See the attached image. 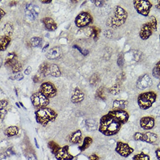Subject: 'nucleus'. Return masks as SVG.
I'll use <instances>...</instances> for the list:
<instances>
[{
  "label": "nucleus",
  "mask_w": 160,
  "mask_h": 160,
  "mask_svg": "<svg viewBox=\"0 0 160 160\" xmlns=\"http://www.w3.org/2000/svg\"><path fill=\"white\" fill-rule=\"evenodd\" d=\"M128 17V12L124 8L120 6H116L113 16L107 19L106 25L113 29H117L125 24Z\"/></svg>",
  "instance_id": "obj_2"
},
{
  "label": "nucleus",
  "mask_w": 160,
  "mask_h": 160,
  "mask_svg": "<svg viewBox=\"0 0 160 160\" xmlns=\"http://www.w3.org/2000/svg\"><path fill=\"white\" fill-rule=\"evenodd\" d=\"M73 48H74L77 49V50H78V51L81 53L83 54V55H84V56L87 55L88 54V53H89V52H88V50H83V49L79 47L78 46V45H74Z\"/></svg>",
  "instance_id": "obj_38"
},
{
  "label": "nucleus",
  "mask_w": 160,
  "mask_h": 160,
  "mask_svg": "<svg viewBox=\"0 0 160 160\" xmlns=\"http://www.w3.org/2000/svg\"><path fill=\"white\" fill-rule=\"evenodd\" d=\"M62 55V51L61 47L55 46L52 48L46 53V57L49 60H57L60 58Z\"/></svg>",
  "instance_id": "obj_16"
},
{
  "label": "nucleus",
  "mask_w": 160,
  "mask_h": 160,
  "mask_svg": "<svg viewBox=\"0 0 160 160\" xmlns=\"http://www.w3.org/2000/svg\"><path fill=\"white\" fill-rule=\"evenodd\" d=\"M19 104H20L21 106L22 107V108H24V109H26V108H25V107H24V105H23V104H22V102H19Z\"/></svg>",
  "instance_id": "obj_51"
},
{
  "label": "nucleus",
  "mask_w": 160,
  "mask_h": 160,
  "mask_svg": "<svg viewBox=\"0 0 160 160\" xmlns=\"http://www.w3.org/2000/svg\"><path fill=\"white\" fill-rule=\"evenodd\" d=\"M83 140L82 133L81 130H78L71 134L70 137V142L72 144H77L81 143Z\"/></svg>",
  "instance_id": "obj_19"
},
{
  "label": "nucleus",
  "mask_w": 160,
  "mask_h": 160,
  "mask_svg": "<svg viewBox=\"0 0 160 160\" xmlns=\"http://www.w3.org/2000/svg\"><path fill=\"white\" fill-rule=\"evenodd\" d=\"M11 41V38L5 35L1 37L0 46H1V51H4L7 49Z\"/></svg>",
  "instance_id": "obj_23"
},
{
  "label": "nucleus",
  "mask_w": 160,
  "mask_h": 160,
  "mask_svg": "<svg viewBox=\"0 0 160 160\" xmlns=\"http://www.w3.org/2000/svg\"><path fill=\"white\" fill-rule=\"evenodd\" d=\"M152 85V78L148 74H145L140 76L136 82V87L138 89L144 90L150 88Z\"/></svg>",
  "instance_id": "obj_12"
},
{
  "label": "nucleus",
  "mask_w": 160,
  "mask_h": 160,
  "mask_svg": "<svg viewBox=\"0 0 160 160\" xmlns=\"http://www.w3.org/2000/svg\"><path fill=\"white\" fill-rule=\"evenodd\" d=\"M155 125V119L153 117L144 116L140 120V125L145 130H152Z\"/></svg>",
  "instance_id": "obj_14"
},
{
  "label": "nucleus",
  "mask_w": 160,
  "mask_h": 160,
  "mask_svg": "<svg viewBox=\"0 0 160 160\" xmlns=\"http://www.w3.org/2000/svg\"><path fill=\"white\" fill-rule=\"evenodd\" d=\"M93 18L88 12H83L80 13L76 17L75 24L76 26L79 28L87 26L92 22Z\"/></svg>",
  "instance_id": "obj_10"
},
{
  "label": "nucleus",
  "mask_w": 160,
  "mask_h": 160,
  "mask_svg": "<svg viewBox=\"0 0 160 160\" xmlns=\"http://www.w3.org/2000/svg\"><path fill=\"white\" fill-rule=\"evenodd\" d=\"M17 61L16 54L14 53H9L6 59L5 64L7 66H12Z\"/></svg>",
  "instance_id": "obj_27"
},
{
  "label": "nucleus",
  "mask_w": 160,
  "mask_h": 160,
  "mask_svg": "<svg viewBox=\"0 0 160 160\" xmlns=\"http://www.w3.org/2000/svg\"><path fill=\"white\" fill-rule=\"evenodd\" d=\"M100 32V29L97 27H92L88 28L86 33L88 36L93 37L94 40H97L98 39Z\"/></svg>",
  "instance_id": "obj_21"
},
{
  "label": "nucleus",
  "mask_w": 160,
  "mask_h": 160,
  "mask_svg": "<svg viewBox=\"0 0 160 160\" xmlns=\"http://www.w3.org/2000/svg\"><path fill=\"white\" fill-rule=\"evenodd\" d=\"M19 132V129L16 126H10L6 129L5 134L8 137L16 136Z\"/></svg>",
  "instance_id": "obj_24"
},
{
  "label": "nucleus",
  "mask_w": 160,
  "mask_h": 160,
  "mask_svg": "<svg viewBox=\"0 0 160 160\" xmlns=\"http://www.w3.org/2000/svg\"><path fill=\"white\" fill-rule=\"evenodd\" d=\"M132 160H151L149 156L143 152L135 155L132 158Z\"/></svg>",
  "instance_id": "obj_35"
},
{
  "label": "nucleus",
  "mask_w": 160,
  "mask_h": 160,
  "mask_svg": "<svg viewBox=\"0 0 160 160\" xmlns=\"http://www.w3.org/2000/svg\"><path fill=\"white\" fill-rule=\"evenodd\" d=\"M50 64L47 62H43L39 66V71L42 74L45 76L50 75L49 71H50Z\"/></svg>",
  "instance_id": "obj_29"
},
{
  "label": "nucleus",
  "mask_w": 160,
  "mask_h": 160,
  "mask_svg": "<svg viewBox=\"0 0 160 160\" xmlns=\"http://www.w3.org/2000/svg\"><path fill=\"white\" fill-rule=\"evenodd\" d=\"M156 157L158 160H160V148H158L156 150Z\"/></svg>",
  "instance_id": "obj_45"
},
{
  "label": "nucleus",
  "mask_w": 160,
  "mask_h": 160,
  "mask_svg": "<svg viewBox=\"0 0 160 160\" xmlns=\"http://www.w3.org/2000/svg\"><path fill=\"white\" fill-rule=\"evenodd\" d=\"M40 2L43 3H45V4H48V3H51L52 1L51 0H47V1H40Z\"/></svg>",
  "instance_id": "obj_48"
},
{
  "label": "nucleus",
  "mask_w": 160,
  "mask_h": 160,
  "mask_svg": "<svg viewBox=\"0 0 160 160\" xmlns=\"http://www.w3.org/2000/svg\"><path fill=\"white\" fill-rule=\"evenodd\" d=\"M122 53H120L118 56L117 63L119 67H122L124 66V58Z\"/></svg>",
  "instance_id": "obj_37"
},
{
  "label": "nucleus",
  "mask_w": 160,
  "mask_h": 160,
  "mask_svg": "<svg viewBox=\"0 0 160 160\" xmlns=\"http://www.w3.org/2000/svg\"><path fill=\"white\" fill-rule=\"evenodd\" d=\"M7 111L4 109H1V119L3 120L7 114Z\"/></svg>",
  "instance_id": "obj_40"
},
{
  "label": "nucleus",
  "mask_w": 160,
  "mask_h": 160,
  "mask_svg": "<svg viewBox=\"0 0 160 160\" xmlns=\"http://www.w3.org/2000/svg\"><path fill=\"white\" fill-rule=\"evenodd\" d=\"M42 42V39L39 37H34V38H32L30 40V43L32 46L34 48L41 47Z\"/></svg>",
  "instance_id": "obj_34"
},
{
  "label": "nucleus",
  "mask_w": 160,
  "mask_h": 160,
  "mask_svg": "<svg viewBox=\"0 0 160 160\" xmlns=\"http://www.w3.org/2000/svg\"><path fill=\"white\" fill-rule=\"evenodd\" d=\"M0 12H1L0 13H1V19H2V17H3L6 14V13L2 8H1V9H0Z\"/></svg>",
  "instance_id": "obj_47"
},
{
  "label": "nucleus",
  "mask_w": 160,
  "mask_h": 160,
  "mask_svg": "<svg viewBox=\"0 0 160 160\" xmlns=\"http://www.w3.org/2000/svg\"><path fill=\"white\" fill-rule=\"evenodd\" d=\"M14 78L15 79L17 80V81H21L24 78V76H23V74L19 73L14 76Z\"/></svg>",
  "instance_id": "obj_42"
},
{
  "label": "nucleus",
  "mask_w": 160,
  "mask_h": 160,
  "mask_svg": "<svg viewBox=\"0 0 160 160\" xmlns=\"http://www.w3.org/2000/svg\"><path fill=\"white\" fill-rule=\"evenodd\" d=\"M68 146L61 147L55 155V158L58 160H72L74 156L69 152Z\"/></svg>",
  "instance_id": "obj_13"
},
{
  "label": "nucleus",
  "mask_w": 160,
  "mask_h": 160,
  "mask_svg": "<svg viewBox=\"0 0 160 160\" xmlns=\"http://www.w3.org/2000/svg\"><path fill=\"white\" fill-rule=\"evenodd\" d=\"M92 2L94 3L96 7H101V6H103L104 2V1H92Z\"/></svg>",
  "instance_id": "obj_41"
},
{
  "label": "nucleus",
  "mask_w": 160,
  "mask_h": 160,
  "mask_svg": "<svg viewBox=\"0 0 160 160\" xmlns=\"http://www.w3.org/2000/svg\"><path fill=\"white\" fill-rule=\"evenodd\" d=\"M33 82L35 83H38L39 81V78L38 77V76H35L33 78Z\"/></svg>",
  "instance_id": "obj_46"
},
{
  "label": "nucleus",
  "mask_w": 160,
  "mask_h": 160,
  "mask_svg": "<svg viewBox=\"0 0 160 160\" xmlns=\"http://www.w3.org/2000/svg\"><path fill=\"white\" fill-rule=\"evenodd\" d=\"M8 102L6 100H1L0 102V108L1 109H4L8 105Z\"/></svg>",
  "instance_id": "obj_39"
},
{
  "label": "nucleus",
  "mask_w": 160,
  "mask_h": 160,
  "mask_svg": "<svg viewBox=\"0 0 160 160\" xmlns=\"http://www.w3.org/2000/svg\"><path fill=\"white\" fill-rule=\"evenodd\" d=\"M158 88L159 91L160 92V83L158 84Z\"/></svg>",
  "instance_id": "obj_53"
},
{
  "label": "nucleus",
  "mask_w": 160,
  "mask_h": 160,
  "mask_svg": "<svg viewBox=\"0 0 160 160\" xmlns=\"http://www.w3.org/2000/svg\"><path fill=\"white\" fill-rule=\"evenodd\" d=\"M158 22L154 16L150 17L148 21L142 24L140 29L139 35L142 40H146L149 39L153 32L157 31Z\"/></svg>",
  "instance_id": "obj_5"
},
{
  "label": "nucleus",
  "mask_w": 160,
  "mask_h": 160,
  "mask_svg": "<svg viewBox=\"0 0 160 160\" xmlns=\"http://www.w3.org/2000/svg\"><path fill=\"white\" fill-rule=\"evenodd\" d=\"M95 97L101 100H106L107 99V93L105 87L104 86L99 87L96 91Z\"/></svg>",
  "instance_id": "obj_22"
},
{
  "label": "nucleus",
  "mask_w": 160,
  "mask_h": 160,
  "mask_svg": "<svg viewBox=\"0 0 160 160\" xmlns=\"http://www.w3.org/2000/svg\"><path fill=\"white\" fill-rule=\"evenodd\" d=\"M115 151L122 157L128 158L133 152L134 149L128 144L118 141L117 142Z\"/></svg>",
  "instance_id": "obj_9"
},
{
  "label": "nucleus",
  "mask_w": 160,
  "mask_h": 160,
  "mask_svg": "<svg viewBox=\"0 0 160 160\" xmlns=\"http://www.w3.org/2000/svg\"><path fill=\"white\" fill-rule=\"evenodd\" d=\"M34 142H35L36 146L37 148H39V144H38V142H37L36 139L35 138H34Z\"/></svg>",
  "instance_id": "obj_50"
},
{
  "label": "nucleus",
  "mask_w": 160,
  "mask_h": 160,
  "mask_svg": "<svg viewBox=\"0 0 160 160\" xmlns=\"http://www.w3.org/2000/svg\"><path fill=\"white\" fill-rule=\"evenodd\" d=\"M48 146L49 148L51 150V152L52 154L55 155V153L58 152L61 147L57 143L54 141H50L48 143Z\"/></svg>",
  "instance_id": "obj_32"
},
{
  "label": "nucleus",
  "mask_w": 160,
  "mask_h": 160,
  "mask_svg": "<svg viewBox=\"0 0 160 160\" xmlns=\"http://www.w3.org/2000/svg\"><path fill=\"white\" fill-rule=\"evenodd\" d=\"M3 31L6 36L9 37L13 34V24L11 23H7L4 25L3 29Z\"/></svg>",
  "instance_id": "obj_30"
},
{
  "label": "nucleus",
  "mask_w": 160,
  "mask_h": 160,
  "mask_svg": "<svg viewBox=\"0 0 160 160\" xmlns=\"http://www.w3.org/2000/svg\"><path fill=\"white\" fill-rule=\"evenodd\" d=\"M159 39H160V36H159Z\"/></svg>",
  "instance_id": "obj_54"
},
{
  "label": "nucleus",
  "mask_w": 160,
  "mask_h": 160,
  "mask_svg": "<svg viewBox=\"0 0 160 160\" xmlns=\"http://www.w3.org/2000/svg\"><path fill=\"white\" fill-rule=\"evenodd\" d=\"M100 81L99 76L97 73H95L92 75L90 78L89 82L91 85L96 87L99 83Z\"/></svg>",
  "instance_id": "obj_33"
},
{
  "label": "nucleus",
  "mask_w": 160,
  "mask_h": 160,
  "mask_svg": "<svg viewBox=\"0 0 160 160\" xmlns=\"http://www.w3.org/2000/svg\"><path fill=\"white\" fill-rule=\"evenodd\" d=\"M12 68V71L14 73L19 72L22 69V67L21 63L18 61H16L13 65L11 66Z\"/></svg>",
  "instance_id": "obj_36"
},
{
  "label": "nucleus",
  "mask_w": 160,
  "mask_h": 160,
  "mask_svg": "<svg viewBox=\"0 0 160 160\" xmlns=\"http://www.w3.org/2000/svg\"><path fill=\"white\" fill-rule=\"evenodd\" d=\"M155 7L158 9L160 10V1H158L157 4L156 5Z\"/></svg>",
  "instance_id": "obj_49"
},
{
  "label": "nucleus",
  "mask_w": 160,
  "mask_h": 160,
  "mask_svg": "<svg viewBox=\"0 0 160 160\" xmlns=\"http://www.w3.org/2000/svg\"><path fill=\"white\" fill-rule=\"evenodd\" d=\"M40 92L48 98H52L56 95L57 90L53 83L46 82H44L40 86Z\"/></svg>",
  "instance_id": "obj_11"
},
{
  "label": "nucleus",
  "mask_w": 160,
  "mask_h": 160,
  "mask_svg": "<svg viewBox=\"0 0 160 160\" xmlns=\"http://www.w3.org/2000/svg\"><path fill=\"white\" fill-rule=\"evenodd\" d=\"M37 122L42 126L45 127L50 122L55 121L58 117L57 113L51 108H41L35 112Z\"/></svg>",
  "instance_id": "obj_3"
},
{
  "label": "nucleus",
  "mask_w": 160,
  "mask_h": 160,
  "mask_svg": "<svg viewBox=\"0 0 160 160\" xmlns=\"http://www.w3.org/2000/svg\"><path fill=\"white\" fill-rule=\"evenodd\" d=\"M129 118L130 115L126 110L113 109L100 119L98 131L106 136H114L128 122Z\"/></svg>",
  "instance_id": "obj_1"
},
{
  "label": "nucleus",
  "mask_w": 160,
  "mask_h": 160,
  "mask_svg": "<svg viewBox=\"0 0 160 160\" xmlns=\"http://www.w3.org/2000/svg\"><path fill=\"white\" fill-rule=\"evenodd\" d=\"M90 160H99V158L97 154H93L91 155L89 157Z\"/></svg>",
  "instance_id": "obj_43"
},
{
  "label": "nucleus",
  "mask_w": 160,
  "mask_h": 160,
  "mask_svg": "<svg viewBox=\"0 0 160 160\" xmlns=\"http://www.w3.org/2000/svg\"><path fill=\"white\" fill-rule=\"evenodd\" d=\"M121 87L119 83H116L108 89V92L113 96H116L120 93Z\"/></svg>",
  "instance_id": "obj_28"
},
{
  "label": "nucleus",
  "mask_w": 160,
  "mask_h": 160,
  "mask_svg": "<svg viewBox=\"0 0 160 160\" xmlns=\"http://www.w3.org/2000/svg\"><path fill=\"white\" fill-rule=\"evenodd\" d=\"M152 75L155 78L159 80L160 83V61L156 64L152 69Z\"/></svg>",
  "instance_id": "obj_31"
},
{
  "label": "nucleus",
  "mask_w": 160,
  "mask_h": 160,
  "mask_svg": "<svg viewBox=\"0 0 160 160\" xmlns=\"http://www.w3.org/2000/svg\"><path fill=\"white\" fill-rule=\"evenodd\" d=\"M16 105H17V107H18V108H20V106L19 105V103H18L17 102L16 103Z\"/></svg>",
  "instance_id": "obj_52"
},
{
  "label": "nucleus",
  "mask_w": 160,
  "mask_h": 160,
  "mask_svg": "<svg viewBox=\"0 0 160 160\" xmlns=\"http://www.w3.org/2000/svg\"><path fill=\"white\" fill-rule=\"evenodd\" d=\"M49 73L50 75L55 77H60L61 75V72L58 67L57 65L53 64L50 65Z\"/></svg>",
  "instance_id": "obj_26"
},
{
  "label": "nucleus",
  "mask_w": 160,
  "mask_h": 160,
  "mask_svg": "<svg viewBox=\"0 0 160 160\" xmlns=\"http://www.w3.org/2000/svg\"><path fill=\"white\" fill-rule=\"evenodd\" d=\"M32 71V68L30 66H29L25 70V71H24V73H25L26 75H29V74L31 73V72Z\"/></svg>",
  "instance_id": "obj_44"
},
{
  "label": "nucleus",
  "mask_w": 160,
  "mask_h": 160,
  "mask_svg": "<svg viewBox=\"0 0 160 160\" xmlns=\"http://www.w3.org/2000/svg\"><path fill=\"white\" fill-rule=\"evenodd\" d=\"M128 105V102L125 100L116 99L113 102V109H121L125 110Z\"/></svg>",
  "instance_id": "obj_20"
},
{
  "label": "nucleus",
  "mask_w": 160,
  "mask_h": 160,
  "mask_svg": "<svg viewBox=\"0 0 160 160\" xmlns=\"http://www.w3.org/2000/svg\"><path fill=\"white\" fill-rule=\"evenodd\" d=\"M157 97V94L153 91L141 93L138 96L137 98L139 108L143 110L150 109L156 102Z\"/></svg>",
  "instance_id": "obj_4"
},
{
  "label": "nucleus",
  "mask_w": 160,
  "mask_h": 160,
  "mask_svg": "<svg viewBox=\"0 0 160 160\" xmlns=\"http://www.w3.org/2000/svg\"><path fill=\"white\" fill-rule=\"evenodd\" d=\"M134 7L139 14L144 17H148L152 7V3L148 0H135Z\"/></svg>",
  "instance_id": "obj_6"
},
{
  "label": "nucleus",
  "mask_w": 160,
  "mask_h": 160,
  "mask_svg": "<svg viewBox=\"0 0 160 160\" xmlns=\"http://www.w3.org/2000/svg\"><path fill=\"white\" fill-rule=\"evenodd\" d=\"M42 22L45 28L50 31H53L57 28V25L53 19L50 17H45L43 18Z\"/></svg>",
  "instance_id": "obj_18"
},
{
  "label": "nucleus",
  "mask_w": 160,
  "mask_h": 160,
  "mask_svg": "<svg viewBox=\"0 0 160 160\" xmlns=\"http://www.w3.org/2000/svg\"><path fill=\"white\" fill-rule=\"evenodd\" d=\"M84 98L83 92L79 88H76L71 98V102L73 104H77L83 101Z\"/></svg>",
  "instance_id": "obj_17"
},
{
  "label": "nucleus",
  "mask_w": 160,
  "mask_h": 160,
  "mask_svg": "<svg viewBox=\"0 0 160 160\" xmlns=\"http://www.w3.org/2000/svg\"><path fill=\"white\" fill-rule=\"evenodd\" d=\"M135 141H142L149 144H153L157 141L158 135L154 132H136L133 136Z\"/></svg>",
  "instance_id": "obj_7"
},
{
  "label": "nucleus",
  "mask_w": 160,
  "mask_h": 160,
  "mask_svg": "<svg viewBox=\"0 0 160 160\" xmlns=\"http://www.w3.org/2000/svg\"><path fill=\"white\" fill-rule=\"evenodd\" d=\"M39 13V8L37 6L28 4L26 7L25 13L29 19L33 20L38 17Z\"/></svg>",
  "instance_id": "obj_15"
},
{
  "label": "nucleus",
  "mask_w": 160,
  "mask_h": 160,
  "mask_svg": "<svg viewBox=\"0 0 160 160\" xmlns=\"http://www.w3.org/2000/svg\"><path fill=\"white\" fill-rule=\"evenodd\" d=\"M31 100L34 106L39 109L46 108L50 102L49 98L40 92L32 95Z\"/></svg>",
  "instance_id": "obj_8"
},
{
  "label": "nucleus",
  "mask_w": 160,
  "mask_h": 160,
  "mask_svg": "<svg viewBox=\"0 0 160 160\" xmlns=\"http://www.w3.org/2000/svg\"><path fill=\"white\" fill-rule=\"evenodd\" d=\"M93 142V139L90 137L87 136L83 139V144L79 147V149L81 151H84L92 144Z\"/></svg>",
  "instance_id": "obj_25"
}]
</instances>
